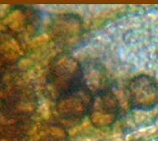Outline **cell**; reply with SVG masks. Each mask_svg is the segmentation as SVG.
<instances>
[{"label": "cell", "mask_w": 158, "mask_h": 141, "mask_svg": "<svg viewBox=\"0 0 158 141\" xmlns=\"http://www.w3.org/2000/svg\"><path fill=\"white\" fill-rule=\"evenodd\" d=\"M83 70L76 58L68 53L57 55L52 61L46 76L48 95L55 101L82 85Z\"/></svg>", "instance_id": "cell-1"}, {"label": "cell", "mask_w": 158, "mask_h": 141, "mask_svg": "<svg viewBox=\"0 0 158 141\" xmlns=\"http://www.w3.org/2000/svg\"><path fill=\"white\" fill-rule=\"evenodd\" d=\"M93 95L82 83L56 100L55 114L61 121L76 125L88 115Z\"/></svg>", "instance_id": "cell-2"}, {"label": "cell", "mask_w": 158, "mask_h": 141, "mask_svg": "<svg viewBox=\"0 0 158 141\" xmlns=\"http://www.w3.org/2000/svg\"><path fill=\"white\" fill-rule=\"evenodd\" d=\"M120 110V103L117 96L111 91L106 90L93 95L88 116L96 127H109L117 119Z\"/></svg>", "instance_id": "cell-3"}, {"label": "cell", "mask_w": 158, "mask_h": 141, "mask_svg": "<svg viewBox=\"0 0 158 141\" xmlns=\"http://www.w3.org/2000/svg\"><path fill=\"white\" fill-rule=\"evenodd\" d=\"M127 95L131 108L151 110L158 105V83L147 75L137 76L128 83Z\"/></svg>", "instance_id": "cell-4"}, {"label": "cell", "mask_w": 158, "mask_h": 141, "mask_svg": "<svg viewBox=\"0 0 158 141\" xmlns=\"http://www.w3.org/2000/svg\"><path fill=\"white\" fill-rule=\"evenodd\" d=\"M83 32L82 19L73 14H59L51 20L49 34L52 40L63 46H72Z\"/></svg>", "instance_id": "cell-5"}, {"label": "cell", "mask_w": 158, "mask_h": 141, "mask_svg": "<svg viewBox=\"0 0 158 141\" xmlns=\"http://www.w3.org/2000/svg\"><path fill=\"white\" fill-rule=\"evenodd\" d=\"M66 134L61 126H52V129L45 130L38 141H66Z\"/></svg>", "instance_id": "cell-6"}]
</instances>
